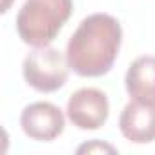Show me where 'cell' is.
Returning a JSON list of instances; mask_svg holds the SVG:
<instances>
[{"label": "cell", "mask_w": 155, "mask_h": 155, "mask_svg": "<svg viewBox=\"0 0 155 155\" xmlns=\"http://www.w3.org/2000/svg\"><path fill=\"white\" fill-rule=\"evenodd\" d=\"M73 13V0H26L17 15V33L31 48L49 46Z\"/></svg>", "instance_id": "cell-2"}, {"label": "cell", "mask_w": 155, "mask_h": 155, "mask_svg": "<svg viewBox=\"0 0 155 155\" xmlns=\"http://www.w3.org/2000/svg\"><path fill=\"white\" fill-rule=\"evenodd\" d=\"M69 69L66 53L51 46L33 48L22 62V77L26 84L38 93L58 91L68 82Z\"/></svg>", "instance_id": "cell-3"}, {"label": "cell", "mask_w": 155, "mask_h": 155, "mask_svg": "<svg viewBox=\"0 0 155 155\" xmlns=\"http://www.w3.org/2000/svg\"><path fill=\"white\" fill-rule=\"evenodd\" d=\"M122 28L120 22L108 13H93L86 17L66 46L69 68L79 77H102L106 75L120 51Z\"/></svg>", "instance_id": "cell-1"}, {"label": "cell", "mask_w": 155, "mask_h": 155, "mask_svg": "<svg viewBox=\"0 0 155 155\" xmlns=\"http://www.w3.org/2000/svg\"><path fill=\"white\" fill-rule=\"evenodd\" d=\"M77 153L84 155V153H117V148H113L108 142H102L99 139H93L90 142H84L82 146L77 148Z\"/></svg>", "instance_id": "cell-8"}, {"label": "cell", "mask_w": 155, "mask_h": 155, "mask_svg": "<svg viewBox=\"0 0 155 155\" xmlns=\"http://www.w3.org/2000/svg\"><path fill=\"white\" fill-rule=\"evenodd\" d=\"M13 2H15V0H2V9H0V11H2V13H8Z\"/></svg>", "instance_id": "cell-9"}, {"label": "cell", "mask_w": 155, "mask_h": 155, "mask_svg": "<svg viewBox=\"0 0 155 155\" xmlns=\"http://www.w3.org/2000/svg\"><path fill=\"white\" fill-rule=\"evenodd\" d=\"M119 128L126 140L133 144H150L155 140V104L130 101L120 117Z\"/></svg>", "instance_id": "cell-6"}, {"label": "cell", "mask_w": 155, "mask_h": 155, "mask_svg": "<svg viewBox=\"0 0 155 155\" xmlns=\"http://www.w3.org/2000/svg\"><path fill=\"white\" fill-rule=\"evenodd\" d=\"M20 126L26 137L38 142H51L64 133L66 117L53 102L38 101L22 110Z\"/></svg>", "instance_id": "cell-5"}, {"label": "cell", "mask_w": 155, "mask_h": 155, "mask_svg": "<svg viewBox=\"0 0 155 155\" xmlns=\"http://www.w3.org/2000/svg\"><path fill=\"white\" fill-rule=\"evenodd\" d=\"M66 117L79 130H99L110 117V101L106 93L97 88H81L69 95Z\"/></svg>", "instance_id": "cell-4"}, {"label": "cell", "mask_w": 155, "mask_h": 155, "mask_svg": "<svg viewBox=\"0 0 155 155\" xmlns=\"http://www.w3.org/2000/svg\"><path fill=\"white\" fill-rule=\"evenodd\" d=\"M126 93L131 101L155 104V57L144 55L135 58L124 77Z\"/></svg>", "instance_id": "cell-7"}]
</instances>
